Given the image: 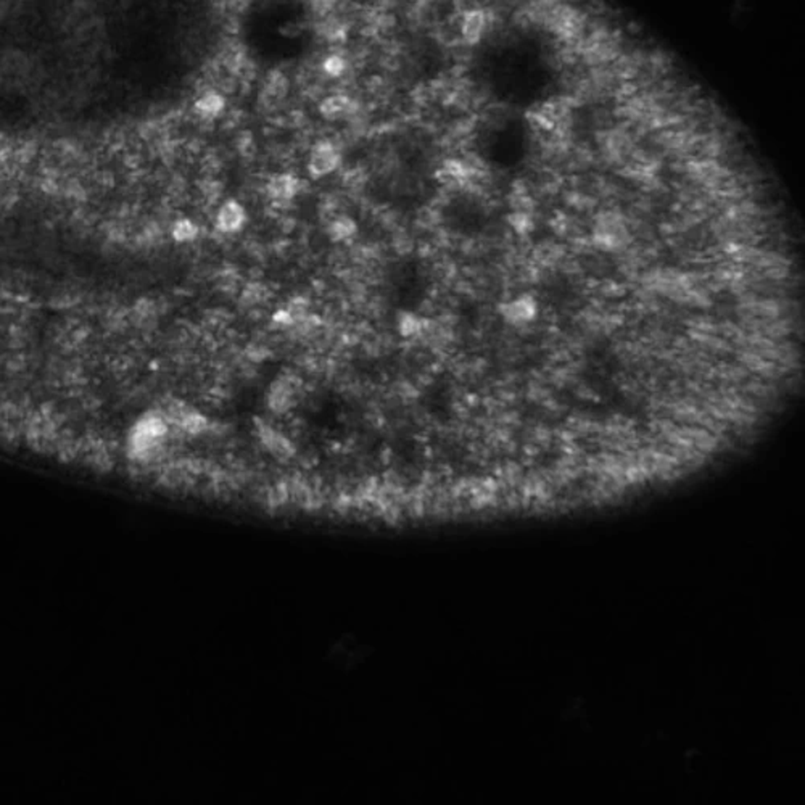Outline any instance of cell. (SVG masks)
Returning <instances> with one entry per match:
<instances>
[{
  "label": "cell",
  "instance_id": "obj_12",
  "mask_svg": "<svg viewBox=\"0 0 805 805\" xmlns=\"http://www.w3.org/2000/svg\"><path fill=\"white\" fill-rule=\"evenodd\" d=\"M199 234V228L192 223L189 221V219H182V221H177L175 229H172V235H175V239L177 242H189L192 240Z\"/></svg>",
  "mask_w": 805,
  "mask_h": 805
},
{
  "label": "cell",
  "instance_id": "obj_8",
  "mask_svg": "<svg viewBox=\"0 0 805 805\" xmlns=\"http://www.w3.org/2000/svg\"><path fill=\"white\" fill-rule=\"evenodd\" d=\"M355 108V102L346 95H330L321 103V113L327 119H339L350 114Z\"/></svg>",
  "mask_w": 805,
  "mask_h": 805
},
{
  "label": "cell",
  "instance_id": "obj_9",
  "mask_svg": "<svg viewBox=\"0 0 805 805\" xmlns=\"http://www.w3.org/2000/svg\"><path fill=\"white\" fill-rule=\"evenodd\" d=\"M224 97L218 92H206L195 102V112L201 118H214L224 110Z\"/></svg>",
  "mask_w": 805,
  "mask_h": 805
},
{
  "label": "cell",
  "instance_id": "obj_11",
  "mask_svg": "<svg viewBox=\"0 0 805 805\" xmlns=\"http://www.w3.org/2000/svg\"><path fill=\"white\" fill-rule=\"evenodd\" d=\"M398 329L403 337H413V335H418L422 332V329H424V321L419 319L418 316L404 312V315L399 316Z\"/></svg>",
  "mask_w": 805,
  "mask_h": 805
},
{
  "label": "cell",
  "instance_id": "obj_7",
  "mask_svg": "<svg viewBox=\"0 0 805 805\" xmlns=\"http://www.w3.org/2000/svg\"><path fill=\"white\" fill-rule=\"evenodd\" d=\"M292 404H293V388H292V385L283 379L274 382L272 387L269 388V393H268L269 409H272L277 414H281V413H286V411L290 408Z\"/></svg>",
  "mask_w": 805,
  "mask_h": 805
},
{
  "label": "cell",
  "instance_id": "obj_5",
  "mask_svg": "<svg viewBox=\"0 0 805 805\" xmlns=\"http://www.w3.org/2000/svg\"><path fill=\"white\" fill-rule=\"evenodd\" d=\"M536 312L535 301L530 297H520L503 306V316L511 324H525L534 319Z\"/></svg>",
  "mask_w": 805,
  "mask_h": 805
},
{
  "label": "cell",
  "instance_id": "obj_6",
  "mask_svg": "<svg viewBox=\"0 0 805 805\" xmlns=\"http://www.w3.org/2000/svg\"><path fill=\"white\" fill-rule=\"evenodd\" d=\"M300 179L292 175H277L268 182V194L276 201H288L298 194Z\"/></svg>",
  "mask_w": 805,
  "mask_h": 805
},
{
  "label": "cell",
  "instance_id": "obj_1",
  "mask_svg": "<svg viewBox=\"0 0 805 805\" xmlns=\"http://www.w3.org/2000/svg\"><path fill=\"white\" fill-rule=\"evenodd\" d=\"M628 235L627 228L617 214H604L598 219L594 229V240L606 250H617L625 245Z\"/></svg>",
  "mask_w": 805,
  "mask_h": 805
},
{
  "label": "cell",
  "instance_id": "obj_2",
  "mask_svg": "<svg viewBox=\"0 0 805 805\" xmlns=\"http://www.w3.org/2000/svg\"><path fill=\"white\" fill-rule=\"evenodd\" d=\"M341 155L337 147L330 142H319L310 155V172L315 177L327 176L340 166Z\"/></svg>",
  "mask_w": 805,
  "mask_h": 805
},
{
  "label": "cell",
  "instance_id": "obj_14",
  "mask_svg": "<svg viewBox=\"0 0 805 805\" xmlns=\"http://www.w3.org/2000/svg\"><path fill=\"white\" fill-rule=\"evenodd\" d=\"M335 2V0H312V4L319 8H327Z\"/></svg>",
  "mask_w": 805,
  "mask_h": 805
},
{
  "label": "cell",
  "instance_id": "obj_10",
  "mask_svg": "<svg viewBox=\"0 0 805 805\" xmlns=\"http://www.w3.org/2000/svg\"><path fill=\"white\" fill-rule=\"evenodd\" d=\"M355 233H356L355 221L346 216H340L337 219H334L329 225V235L332 237V240H339V242L346 240Z\"/></svg>",
  "mask_w": 805,
  "mask_h": 805
},
{
  "label": "cell",
  "instance_id": "obj_3",
  "mask_svg": "<svg viewBox=\"0 0 805 805\" xmlns=\"http://www.w3.org/2000/svg\"><path fill=\"white\" fill-rule=\"evenodd\" d=\"M257 430L262 443L268 448L269 453H272L276 457H279V459H288V457H292L295 454V448L290 443V440L283 437L281 432L276 430V428H272L268 424H264V422L257 419Z\"/></svg>",
  "mask_w": 805,
  "mask_h": 805
},
{
  "label": "cell",
  "instance_id": "obj_4",
  "mask_svg": "<svg viewBox=\"0 0 805 805\" xmlns=\"http://www.w3.org/2000/svg\"><path fill=\"white\" fill-rule=\"evenodd\" d=\"M245 221H247L245 208L235 200L225 201V204L219 208V211L216 214V228L225 234L240 230Z\"/></svg>",
  "mask_w": 805,
  "mask_h": 805
},
{
  "label": "cell",
  "instance_id": "obj_13",
  "mask_svg": "<svg viewBox=\"0 0 805 805\" xmlns=\"http://www.w3.org/2000/svg\"><path fill=\"white\" fill-rule=\"evenodd\" d=\"M322 68H324V71L329 74V76L337 78V76H341V74H343L345 68H346V61L341 59L340 55L332 54V55H329L326 60H324Z\"/></svg>",
  "mask_w": 805,
  "mask_h": 805
}]
</instances>
